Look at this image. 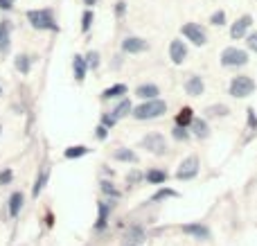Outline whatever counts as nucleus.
Here are the masks:
<instances>
[{
  "label": "nucleus",
  "mask_w": 257,
  "mask_h": 246,
  "mask_svg": "<svg viewBox=\"0 0 257 246\" xmlns=\"http://www.w3.org/2000/svg\"><path fill=\"white\" fill-rule=\"evenodd\" d=\"M167 113V104L163 99H151V102L140 104L138 108H133V117L136 120H156V117Z\"/></svg>",
  "instance_id": "f257e3e1"
},
{
  "label": "nucleus",
  "mask_w": 257,
  "mask_h": 246,
  "mask_svg": "<svg viewBox=\"0 0 257 246\" xmlns=\"http://www.w3.org/2000/svg\"><path fill=\"white\" fill-rule=\"evenodd\" d=\"M27 21L32 23L34 30H50V32H59V25L54 23V16L50 9H32L27 12Z\"/></svg>",
  "instance_id": "f03ea898"
},
{
  "label": "nucleus",
  "mask_w": 257,
  "mask_h": 246,
  "mask_svg": "<svg viewBox=\"0 0 257 246\" xmlns=\"http://www.w3.org/2000/svg\"><path fill=\"white\" fill-rule=\"evenodd\" d=\"M255 90V81L246 75H239L230 81V95L232 97H248Z\"/></svg>",
  "instance_id": "7ed1b4c3"
},
{
  "label": "nucleus",
  "mask_w": 257,
  "mask_h": 246,
  "mask_svg": "<svg viewBox=\"0 0 257 246\" xmlns=\"http://www.w3.org/2000/svg\"><path fill=\"white\" fill-rule=\"evenodd\" d=\"M221 63L226 68H237V66H246L248 63V54L239 48H226L221 52Z\"/></svg>",
  "instance_id": "20e7f679"
},
{
  "label": "nucleus",
  "mask_w": 257,
  "mask_h": 246,
  "mask_svg": "<svg viewBox=\"0 0 257 246\" xmlns=\"http://www.w3.org/2000/svg\"><path fill=\"white\" fill-rule=\"evenodd\" d=\"M183 36H185L187 41H192L194 45H205L208 43V34H205V30L199 25V23H185V25L181 27Z\"/></svg>",
  "instance_id": "39448f33"
},
{
  "label": "nucleus",
  "mask_w": 257,
  "mask_h": 246,
  "mask_svg": "<svg viewBox=\"0 0 257 246\" xmlns=\"http://www.w3.org/2000/svg\"><path fill=\"white\" fill-rule=\"evenodd\" d=\"M142 147L147 149V152L156 154V156H163L165 152H167V143H165V136L163 134H149L142 138Z\"/></svg>",
  "instance_id": "423d86ee"
},
{
  "label": "nucleus",
  "mask_w": 257,
  "mask_h": 246,
  "mask_svg": "<svg viewBox=\"0 0 257 246\" xmlns=\"http://www.w3.org/2000/svg\"><path fill=\"white\" fill-rule=\"evenodd\" d=\"M199 174V158L196 156H187L185 161L178 165V172H176V179L178 181H190Z\"/></svg>",
  "instance_id": "0eeeda50"
},
{
  "label": "nucleus",
  "mask_w": 257,
  "mask_h": 246,
  "mask_svg": "<svg viewBox=\"0 0 257 246\" xmlns=\"http://www.w3.org/2000/svg\"><path fill=\"white\" fill-rule=\"evenodd\" d=\"M181 230L185 235H192L194 239H201V242H208L210 239V228L205 224H201V221H196V224H185Z\"/></svg>",
  "instance_id": "6e6552de"
},
{
  "label": "nucleus",
  "mask_w": 257,
  "mask_h": 246,
  "mask_svg": "<svg viewBox=\"0 0 257 246\" xmlns=\"http://www.w3.org/2000/svg\"><path fill=\"white\" fill-rule=\"evenodd\" d=\"M149 48V43H147L145 39H140V36H126L124 41H122V50L128 54H138V52H145V50Z\"/></svg>",
  "instance_id": "1a4fd4ad"
},
{
  "label": "nucleus",
  "mask_w": 257,
  "mask_h": 246,
  "mask_svg": "<svg viewBox=\"0 0 257 246\" xmlns=\"http://www.w3.org/2000/svg\"><path fill=\"white\" fill-rule=\"evenodd\" d=\"M169 57H172V61L176 63V66H181V63L187 59V45L183 43V41L174 39L172 43H169Z\"/></svg>",
  "instance_id": "9d476101"
},
{
  "label": "nucleus",
  "mask_w": 257,
  "mask_h": 246,
  "mask_svg": "<svg viewBox=\"0 0 257 246\" xmlns=\"http://www.w3.org/2000/svg\"><path fill=\"white\" fill-rule=\"evenodd\" d=\"M253 25V16H248V14H244L241 18H237L235 25L230 27V36L232 39H241V36L246 34V30Z\"/></svg>",
  "instance_id": "9b49d317"
},
{
  "label": "nucleus",
  "mask_w": 257,
  "mask_h": 246,
  "mask_svg": "<svg viewBox=\"0 0 257 246\" xmlns=\"http://www.w3.org/2000/svg\"><path fill=\"white\" fill-rule=\"evenodd\" d=\"M185 90H187V95H192V97H199V95H203V90H205L203 79H201L199 75H192L190 79L185 81Z\"/></svg>",
  "instance_id": "f8f14e48"
},
{
  "label": "nucleus",
  "mask_w": 257,
  "mask_h": 246,
  "mask_svg": "<svg viewBox=\"0 0 257 246\" xmlns=\"http://www.w3.org/2000/svg\"><path fill=\"white\" fill-rule=\"evenodd\" d=\"M113 203L108 201H99V215H97V224H95V230H104L108 224V215H111Z\"/></svg>",
  "instance_id": "ddd939ff"
},
{
  "label": "nucleus",
  "mask_w": 257,
  "mask_h": 246,
  "mask_svg": "<svg viewBox=\"0 0 257 246\" xmlns=\"http://www.w3.org/2000/svg\"><path fill=\"white\" fill-rule=\"evenodd\" d=\"M145 239H147V235L140 226H131V228L126 230V246H138L145 242Z\"/></svg>",
  "instance_id": "4468645a"
},
{
  "label": "nucleus",
  "mask_w": 257,
  "mask_h": 246,
  "mask_svg": "<svg viewBox=\"0 0 257 246\" xmlns=\"http://www.w3.org/2000/svg\"><path fill=\"white\" fill-rule=\"evenodd\" d=\"M136 95L140 99H147V102H151V99H156V95H160V90H158V86H156V84H142V86H138Z\"/></svg>",
  "instance_id": "2eb2a0df"
},
{
  "label": "nucleus",
  "mask_w": 257,
  "mask_h": 246,
  "mask_svg": "<svg viewBox=\"0 0 257 246\" xmlns=\"http://www.w3.org/2000/svg\"><path fill=\"white\" fill-rule=\"evenodd\" d=\"M23 203H25L23 192H14L12 197H9V217H18V215H21Z\"/></svg>",
  "instance_id": "dca6fc26"
},
{
  "label": "nucleus",
  "mask_w": 257,
  "mask_h": 246,
  "mask_svg": "<svg viewBox=\"0 0 257 246\" xmlns=\"http://www.w3.org/2000/svg\"><path fill=\"white\" fill-rule=\"evenodd\" d=\"M48 179H50V170L48 167H43V170L39 172V176H36V181H34V188H32V197H39L41 192H43V188H45V183H48Z\"/></svg>",
  "instance_id": "f3484780"
},
{
  "label": "nucleus",
  "mask_w": 257,
  "mask_h": 246,
  "mask_svg": "<svg viewBox=\"0 0 257 246\" xmlns=\"http://www.w3.org/2000/svg\"><path fill=\"white\" fill-rule=\"evenodd\" d=\"M9 34H12V25H9V21H3L0 23V52H7L9 50Z\"/></svg>",
  "instance_id": "a211bd4d"
},
{
  "label": "nucleus",
  "mask_w": 257,
  "mask_h": 246,
  "mask_svg": "<svg viewBox=\"0 0 257 246\" xmlns=\"http://www.w3.org/2000/svg\"><path fill=\"white\" fill-rule=\"evenodd\" d=\"M86 59L79 57V54H75V61H72V70H75V79L77 81H84L86 79Z\"/></svg>",
  "instance_id": "6ab92c4d"
},
{
  "label": "nucleus",
  "mask_w": 257,
  "mask_h": 246,
  "mask_svg": "<svg viewBox=\"0 0 257 246\" xmlns=\"http://www.w3.org/2000/svg\"><path fill=\"white\" fill-rule=\"evenodd\" d=\"M145 179H147V183H151V185H160V183H165V181H167V172H163V170H149L145 174Z\"/></svg>",
  "instance_id": "aec40b11"
},
{
  "label": "nucleus",
  "mask_w": 257,
  "mask_h": 246,
  "mask_svg": "<svg viewBox=\"0 0 257 246\" xmlns=\"http://www.w3.org/2000/svg\"><path fill=\"white\" fill-rule=\"evenodd\" d=\"M113 158L115 161H122V163H138V156H136V152H131V149H117L115 154H113Z\"/></svg>",
  "instance_id": "412c9836"
},
{
  "label": "nucleus",
  "mask_w": 257,
  "mask_h": 246,
  "mask_svg": "<svg viewBox=\"0 0 257 246\" xmlns=\"http://www.w3.org/2000/svg\"><path fill=\"white\" fill-rule=\"evenodd\" d=\"M192 131H194L199 138H208V136H210L208 122H205V120H192Z\"/></svg>",
  "instance_id": "4be33fe9"
},
{
  "label": "nucleus",
  "mask_w": 257,
  "mask_h": 246,
  "mask_svg": "<svg viewBox=\"0 0 257 246\" xmlns=\"http://www.w3.org/2000/svg\"><path fill=\"white\" fill-rule=\"evenodd\" d=\"M126 93V86L124 84H115V86H111V88H106L102 93V97L104 99H113V97H120V95H124Z\"/></svg>",
  "instance_id": "5701e85b"
},
{
  "label": "nucleus",
  "mask_w": 257,
  "mask_h": 246,
  "mask_svg": "<svg viewBox=\"0 0 257 246\" xmlns=\"http://www.w3.org/2000/svg\"><path fill=\"white\" fill-rule=\"evenodd\" d=\"M14 63H16V70H21L23 75H27V72H30V68H32V59L27 57V54H18Z\"/></svg>",
  "instance_id": "b1692460"
},
{
  "label": "nucleus",
  "mask_w": 257,
  "mask_h": 246,
  "mask_svg": "<svg viewBox=\"0 0 257 246\" xmlns=\"http://www.w3.org/2000/svg\"><path fill=\"white\" fill-rule=\"evenodd\" d=\"M192 122V108H181V111H178V115H176V125L178 127H183V129H185L187 125H190Z\"/></svg>",
  "instance_id": "393cba45"
},
{
  "label": "nucleus",
  "mask_w": 257,
  "mask_h": 246,
  "mask_svg": "<svg viewBox=\"0 0 257 246\" xmlns=\"http://www.w3.org/2000/svg\"><path fill=\"white\" fill-rule=\"evenodd\" d=\"M128 113H131V102H128V99H122V102L115 106V111H113V117H115V120H120V117L128 115Z\"/></svg>",
  "instance_id": "a878e982"
},
{
  "label": "nucleus",
  "mask_w": 257,
  "mask_h": 246,
  "mask_svg": "<svg viewBox=\"0 0 257 246\" xmlns=\"http://www.w3.org/2000/svg\"><path fill=\"white\" fill-rule=\"evenodd\" d=\"M86 154H88V147H84V145H77V147L66 149V158H79V156H86Z\"/></svg>",
  "instance_id": "bb28decb"
},
{
  "label": "nucleus",
  "mask_w": 257,
  "mask_h": 246,
  "mask_svg": "<svg viewBox=\"0 0 257 246\" xmlns=\"http://www.w3.org/2000/svg\"><path fill=\"white\" fill-rule=\"evenodd\" d=\"M205 113H208V115H228V113H230V111H228V106H223V104H214V106H208V108H205Z\"/></svg>",
  "instance_id": "cd10ccee"
},
{
  "label": "nucleus",
  "mask_w": 257,
  "mask_h": 246,
  "mask_svg": "<svg viewBox=\"0 0 257 246\" xmlns=\"http://www.w3.org/2000/svg\"><path fill=\"white\" fill-rule=\"evenodd\" d=\"M86 66H88V68H93V70H95V68L99 66V52H95V50H90V52H88V57H86Z\"/></svg>",
  "instance_id": "c85d7f7f"
},
{
  "label": "nucleus",
  "mask_w": 257,
  "mask_h": 246,
  "mask_svg": "<svg viewBox=\"0 0 257 246\" xmlns=\"http://www.w3.org/2000/svg\"><path fill=\"white\" fill-rule=\"evenodd\" d=\"M167 197H178L174 190H169V188H165V190H158V192L151 197V201H160V199H167Z\"/></svg>",
  "instance_id": "c756f323"
},
{
  "label": "nucleus",
  "mask_w": 257,
  "mask_h": 246,
  "mask_svg": "<svg viewBox=\"0 0 257 246\" xmlns=\"http://www.w3.org/2000/svg\"><path fill=\"white\" fill-rule=\"evenodd\" d=\"M102 192H104V194H111L113 199H117V197H120V192H117V190L113 188V183H111V181H102Z\"/></svg>",
  "instance_id": "7c9ffc66"
},
{
  "label": "nucleus",
  "mask_w": 257,
  "mask_h": 246,
  "mask_svg": "<svg viewBox=\"0 0 257 246\" xmlns=\"http://www.w3.org/2000/svg\"><path fill=\"white\" fill-rule=\"evenodd\" d=\"M90 23H93V12H90V9H86L84 18H81V32H88L90 30Z\"/></svg>",
  "instance_id": "2f4dec72"
},
{
  "label": "nucleus",
  "mask_w": 257,
  "mask_h": 246,
  "mask_svg": "<svg viewBox=\"0 0 257 246\" xmlns=\"http://www.w3.org/2000/svg\"><path fill=\"white\" fill-rule=\"evenodd\" d=\"M210 23H212V25H223V23H226V12H221V9L214 12L212 18H210Z\"/></svg>",
  "instance_id": "473e14b6"
},
{
  "label": "nucleus",
  "mask_w": 257,
  "mask_h": 246,
  "mask_svg": "<svg viewBox=\"0 0 257 246\" xmlns=\"http://www.w3.org/2000/svg\"><path fill=\"white\" fill-rule=\"evenodd\" d=\"M174 138L176 140H187L190 138V131H185L183 127H176V129H174Z\"/></svg>",
  "instance_id": "72a5a7b5"
},
{
  "label": "nucleus",
  "mask_w": 257,
  "mask_h": 246,
  "mask_svg": "<svg viewBox=\"0 0 257 246\" xmlns=\"http://www.w3.org/2000/svg\"><path fill=\"white\" fill-rule=\"evenodd\" d=\"M115 117H113V115H104L102 117V127H106V129H113V127H115Z\"/></svg>",
  "instance_id": "f704fd0d"
},
{
  "label": "nucleus",
  "mask_w": 257,
  "mask_h": 246,
  "mask_svg": "<svg viewBox=\"0 0 257 246\" xmlns=\"http://www.w3.org/2000/svg\"><path fill=\"white\" fill-rule=\"evenodd\" d=\"M12 176H14V174H12V170H5L3 174H0V185H7L9 181H12Z\"/></svg>",
  "instance_id": "c9c22d12"
},
{
  "label": "nucleus",
  "mask_w": 257,
  "mask_h": 246,
  "mask_svg": "<svg viewBox=\"0 0 257 246\" xmlns=\"http://www.w3.org/2000/svg\"><path fill=\"white\" fill-rule=\"evenodd\" d=\"M246 43H248V48L253 50V52H257V32H253V34L248 36V41H246Z\"/></svg>",
  "instance_id": "e433bc0d"
},
{
  "label": "nucleus",
  "mask_w": 257,
  "mask_h": 246,
  "mask_svg": "<svg viewBox=\"0 0 257 246\" xmlns=\"http://www.w3.org/2000/svg\"><path fill=\"white\" fill-rule=\"evenodd\" d=\"M248 127H250V129H257V117H255L253 108H248Z\"/></svg>",
  "instance_id": "4c0bfd02"
},
{
  "label": "nucleus",
  "mask_w": 257,
  "mask_h": 246,
  "mask_svg": "<svg viewBox=\"0 0 257 246\" xmlns=\"http://www.w3.org/2000/svg\"><path fill=\"white\" fill-rule=\"evenodd\" d=\"M106 136H108V129H106V127L99 125V127H97V138H99V140H104Z\"/></svg>",
  "instance_id": "58836bf2"
},
{
  "label": "nucleus",
  "mask_w": 257,
  "mask_h": 246,
  "mask_svg": "<svg viewBox=\"0 0 257 246\" xmlns=\"http://www.w3.org/2000/svg\"><path fill=\"white\" fill-rule=\"evenodd\" d=\"M140 179H142V174H138V172H133L131 176H126V181H128V183H138V181H140Z\"/></svg>",
  "instance_id": "ea45409f"
},
{
  "label": "nucleus",
  "mask_w": 257,
  "mask_h": 246,
  "mask_svg": "<svg viewBox=\"0 0 257 246\" xmlns=\"http://www.w3.org/2000/svg\"><path fill=\"white\" fill-rule=\"evenodd\" d=\"M14 0H0V9H12Z\"/></svg>",
  "instance_id": "a19ab883"
},
{
  "label": "nucleus",
  "mask_w": 257,
  "mask_h": 246,
  "mask_svg": "<svg viewBox=\"0 0 257 246\" xmlns=\"http://www.w3.org/2000/svg\"><path fill=\"white\" fill-rule=\"evenodd\" d=\"M124 5H126V3H117V7H115L117 16H122V14H124Z\"/></svg>",
  "instance_id": "79ce46f5"
},
{
  "label": "nucleus",
  "mask_w": 257,
  "mask_h": 246,
  "mask_svg": "<svg viewBox=\"0 0 257 246\" xmlns=\"http://www.w3.org/2000/svg\"><path fill=\"white\" fill-rule=\"evenodd\" d=\"M84 3H86V5H88V7H93V5H95V3H97V0H84Z\"/></svg>",
  "instance_id": "37998d69"
},
{
  "label": "nucleus",
  "mask_w": 257,
  "mask_h": 246,
  "mask_svg": "<svg viewBox=\"0 0 257 246\" xmlns=\"http://www.w3.org/2000/svg\"><path fill=\"white\" fill-rule=\"evenodd\" d=\"M0 95H3V86H0Z\"/></svg>",
  "instance_id": "c03bdc74"
},
{
  "label": "nucleus",
  "mask_w": 257,
  "mask_h": 246,
  "mask_svg": "<svg viewBox=\"0 0 257 246\" xmlns=\"http://www.w3.org/2000/svg\"><path fill=\"white\" fill-rule=\"evenodd\" d=\"M0 134H3V125H0Z\"/></svg>",
  "instance_id": "a18cd8bd"
},
{
  "label": "nucleus",
  "mask_w": 257,
  "mask_h": 246,
  "mask_svg": "<svg viewBox=\"0 0 257 246\" xmlns=\"http://www.w3.org/2000/svg\"><path fill=\"white\" fill-rule=\"evenodd\" d=\"M124 246H126V244H124Z\"/></svg>",
  "instance_id": "49530a36"
}]
</instances>
